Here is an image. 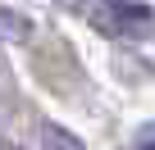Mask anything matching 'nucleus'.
I'll list each match as a JSON object with an SVG mask.
<instances>
[{
	"mask_svg": "<svg viewBox=\"0 0 155 150\" xmlns=\"http://www.w3.org/2000/svg\"><path fill=\"white\" fill-rule=\"evenodd\" d=\"M96 23L114 37H132L150 23V9L141 5V0H101L96 5Z\"/></svg>",
	"mask_w": 155,
	"mask_h": 150,
	"instance_id": "nucleus-1",
	"label": "nucleus"
},
{
	"mask_svg": "<svg viewBox=\"0 0 155 150\" xmlns=\"http://www.w3.org/2000/svg\"><path fill=\"white\" fill-rule=\"evenodd\" d=\"M41 150H87V145L78 141L73 132H64V127L46 123V127H41Z\"/></svg>",
	"mask_w": 155,
	"mask_h": 150,
	"instance_id": "nucleus-2",
	"label": "nucleus"
},
{
	"mask_svg": "<svg viewBox=\"0 0 155 150\" xmlns=\"http://www.w3.org/2000/svg\"><path fill=\"white\" fill-rule=\"evenodd\" d=\"M18 37H28V18L0 9V41H18Z\"/></svg>",
	"mask_w": 155,
	"mask_h": 150,
	"instance_id": "nucleus-3",
	"label": "nucleus"
},
{
	"mask_svg": "<svg viewBox=\"0 0 155 150\" xmlns=\"http://www.w3.org/2000/svg\"><path fill=\"white\" fill-rule=\"evenodd\" d=\"M137 150H155V132H141V141H137Z\"/></svg>",
	"mask_w": 155,
	"mask_h": 150,
	"instance_id": "nucleus-4",
	"label": "nucleus"
}]
</instances>
